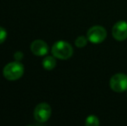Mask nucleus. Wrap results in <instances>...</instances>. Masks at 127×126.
Here are the masks:
<instances>
[{
  "instance_id": "obj_10",
  "label": "nucleus",
  "mask_w": 127,
  "mask_h": 126,
  "mask_svg": "<svg viewBox=\"0 0 127 126\" xmlns=\"http://www.w3.org/2000/svg\"><path fill=\"white\" fill-rule=\"evenodd\" d=\"M87 41H88V39L86 38L85 36H83V35H80V36H78L75 39V46L78 48L85 47V46L87 44Z\"/></svg>"
},
{
  "instance_id": "obj_12",
  "label": "nucleus",
  "mask_w": 127,
  "mask_h": 126,
  "mask_svg": "<svg viewBox=\"0 0 127 126\" xmlns=\"http://www.w3.org/2000/svg\"><path fill=\"white\" fill-rule=\"evenodd\" d=\"M14 59L17 61H21L24 59V53L22 51H17V52L14 54Z\"/></svg>"
},
{
  "instance_id": "obj_3",
  "label": "nucleus",
  "mask_w": 127,
  "mask_h": 126,
  "mask_svg": "<svg viewBox=\"0 0 127 126\" xmlns=\"http://www.w3.org/2000/svg\"><path fill=\"white\" fill-rule=\"evenodd\" d=\"M52 113V109L48 103H40L34 110V118L39 123H45L49 119Z\"/></svg>"
},
{
  "instance_id": "obj_4",
  "label": "nucleus",
  "mask_w": 127,
  "mask_h": 126,
  "mask_svg": "<svg viewBox=\"0 0 127 126\" xmlns=\"http://www.w3.org/2000/svg\"><path fill=\"white\" fill-rule=\"evenodd\" d=\"M87 37L89 42L94 44L101 43L106 38V30L104 27L99 25L93 26L87 31Z\"/></svg>"
},
{
  "instance_id": "obj_2",
  "label": "nucleus",
  "mask_w": 127,
  "mask_h": 126,
  "mask_svg": "<svg viewBox=\"0 0 127 126\" xmlns=\"http://www.w3.org/2000/svg\"><path fill=\"white\" fill-rule=\"evenodd\" d=\"M51 53L55 58L60 60H67L72 57L73 48L67 42L65 41H58L55 42L51 49Z\"/></svg>"
},
{
  "instance_id": "obj_9",
  "label": "nucleus",
  "mask_w": 127,
  "mask_h": 126,
  "mask_svg": "<svg viewBox=\"0 0 127 126\" xmlns=\"http://www.w3.org/2000/svg\"><path fill=\"white\" fill-rule=\"evenodd\" d=\"M85 124L87 126H98L99 125V120L94 115H90L87 118Z\"/></svg>"
},
{
  "instance_id": "obj_1",
  "label": "nucleus",
  "mask_w": 127,
  "mask_h": 126,
  "mask_svg": "<svg viewBox=\"0 0 127 126\" xmlns=\"http://www.w3.org/2000/svg\"><path fill=\"white\" fill-rule=\"evenodd\" d=\"M24 74V67L20 61L9 62L3 68V75L7 80L15 81L19 79Z\"/></svg>"
},
{
  "instance_id": "obj_5",
  "label": "nucleus",
  "mask_w": 127,
  "mask_h": 126,
  "mask_svg": "<svg viewBox=\"0 0 127 126\" xmlns=\"http://www.w3.org/2000/svg\"><path fill=\"white\" fill-rule=\"evenodd\" d=\"M110 87L116 93L127 91V75L124 74H114L110 79Z\"/></svg>"
},
{
  "instance_id": "obj_7",
  "label": "nucleus",
  "mask_w": 127,
  "mask_h": 126,
  "mask_svg": "<svg viewBox=\"0 0 127 126\" xmlns=\"http://www.w3.org/2000/svg\"><path fill=\"white\" fill-rule=\"evenodd\" d=\"M30 50L36 56H44L49 53V46L42 40H35L30 44Z\"/></svg>"
},
{
  "instance_id": "obj_11",
  "label": "nucleus",
  "mask_w": 127,
  "mask_h": 126,
  "mask_svg": "<svg viewBox=\"0 0 127 126\" xmlns=\"http://www.w3.org/2000/svg\"><path fill=\"white\" fill-rule=\"evenodd\" d=\"M7 38V31L4 28L0 27V44L3 43Z\"/></svg>"
},
{
  "instance_id": "obj_6",
  "label": "nucleus",
  "mask_w": 127,
  "mask_h": 126,
  "mask_svg": "<svg viewBox=\"0 0 127 126\" xmlns=\"http://www.w3.org/2000/svg\"><path fill=\"white\" fill-rule=\"evenodd\" d=\"M112 33L117 41H125L127 39V23L125 21L117 22L112 27Z\"/></svg>"
},
{
  "instance_id": "obj_8",
  "label": "nucleus",
  "mask_w": 127,
  "mask_h": 126,
  "mask_svg": "<svg viewBox=\"0 0 127 126\" xmlns=\"http://www.w3.org/2000/svg\"><path fill=\"white\" fill-rule=\"evenodd\" d=\"M56 66V60L55 56H47L42 61V67L45 70L50 71Z\"/></svg>"
}]
</instances>
